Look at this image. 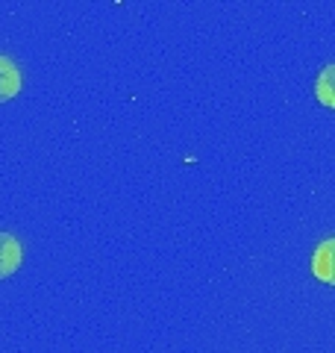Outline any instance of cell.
<instances>
[{"instance_id":"cell-1","label":"cell","mask_w":335,"mask_h":353,"mask_svg":"<svg viewBox=\"0 0 335 353\" xmlns=\"http://www.w3.org/2000/svg\"><path fill=\"white\" fill-rule=\"evenodd\" d=\"M312 274L321 283L335 285V239H327L318 245L315 256H312Z\"/></svg>"},{"instance_id":"cell-2","label":"cell","mask_w":335,"mask_h":353,"mask_svg":"<svg viewBox=\"0 0 335 353\" xmlns=\"http://www.w3.org/2000/svg\"><path fill=\"white\" fill-rule=\"evenodd\" d=\"M21 265V245L12 233H0V280L15 274Z\"/></svg>"},{"instance_id":"cell-3","label":"cell","mask_w":335,"mask_h":353,"mask_svg":"<svg viewBox=\"0 0 335 353\" xmlns=\"http://www.w3.org/2000/svg\"><path fill=\"white\" fill-rule=\"evenodd\" d=\"M21 92V71L9 57H0V103L12 101Z\"/></svg>"},{"instance_id":"cell-4","label":"cell","mask_w":335,"mask_h":353,"mask_svg":"<svg viewBox=\"0 0 335 353\" xmlns=\"http://www.w3.org/2000/svg\"><path fill=\"white\" fill-rule=\"evenodd\" d=\"M315 94H318V101H321L323 106L335 109V65H327V68L318 74V80H315Z\"/></svg>"}]
</instances>
